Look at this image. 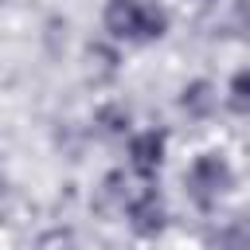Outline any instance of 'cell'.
I'll return each instance as SVG.
<instances>
[{
    "mask_svg": "<svg viewBox=\"0 0 250 250\" xmlns=\"http://www.w3.org/2000/svg\"><path fill=\"white\" fill-rule=\"evenodd\" d=\"M168 27V12L145 0H109L105 8V31L113 39H129V43H145V39H160Z\"/></svg>",
    "mask_w": 250,
    "mask_h": 250,
    "instance_id": "cell-1",
    "label": "cell"
},
{
    "mask_svg": "<svg viewBox=\"0 0 250 250\" xmlns=\"http://www.w3.org/2000/svg\"><path fill=\"white\" fill-rule=\"evenodd\" d=\"M227 188H230V168H227L223 156L203 152V156L188 168V191H191V199H195L199 207L219 203V195H223Z\"/></svg>",
    "mask_w": 250,
    "mask_h": 250,
    "instance_id": "cell-2",
    "label": "cell"
},
{
    "mask_svg": "<svg viewBox=\"0 0 250 250\" xmlns=\"http://www.w3.org/2000/svg\"><path fill=\"white\" fill-rule=\"evenodd\" d=\"M129 160L141 176H152L160 164H164V133L148 129V133H137L129 141Z\"/></svg>",
    "mask_w": 250,
    "mask_h": 250,
    "instance_id": "cell-3",
    "label": "cell"
},
{
    "mask_svg": "<svg viewBox=\"0 0 250 250\" xmlns=\"http://www.w3.org/2000/svg\"><path fill=\"white\" fill-rule=\"evenodd\" d=\"M129 219H133V230L156 234V230L164 227V203H160V195H156L152 188H145L141 195H133V199H129Z\"/></svg>",
    "mask_w": 250,
    "mask_h": 250,
    "instance_id": "cell-4",
    "label": "cell"
},
{
    "mask_svg": "<svg viewBox=\"0 0 250 250\" xmlns=\"http://www.w3.org/2000/svg\"><path fill=\"white\" fill-rule=\"evenodd\" d=\"M180 105L191 113V117H207L211 105H215V94H211V82H191L180 98Z\"/></svg>",
    "mask_w": 250,
    "mask_h": 250,
    "instance_id": "cell-5",
    "label": "cell"
},
{
    "mask_svg": "<svg viewBox=\"0 0 250 250\" xmlns=\"http://www.w3.org/2000/svg\"><path fill=\"white\" fill-rule=\"evenodd\" d=\"M230 105L238 113H250V70H238L230 78Z\"/></svg>",
    "mask_w": 250,
    "mask_h": 250,
    "instance_id": "cell-6",
    "label": "cell"
}]
</instances>
